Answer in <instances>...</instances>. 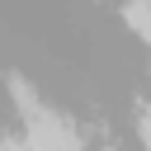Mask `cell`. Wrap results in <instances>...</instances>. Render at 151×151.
I'll return each instance as SVG.
<instances>
[{
  "instance_id": "cell-1",
  "label": "cell",
  "mask_w": 151,
  "mask_h": 151,
  "mask_svg": "<svg viewBox=\"0 0 151 151\" xmlns=\"http://www.w3.org/2000/svg\"><path fill=\"white\" fill-rule=\"evenodd\" d=\"M123 19H127V28H132L137 38L151 42V0H127V5H123Z\"/></svg>"
}]
</instances>
